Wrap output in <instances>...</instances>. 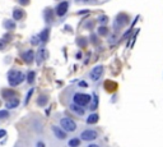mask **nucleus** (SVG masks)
Returning <instances> with one entry per match:
<instances>
[{
	"label": "nucleus",
	"mask_w": 163,
	"mask_h": 147,
	"mask_svg": "<svg viewBox=\"0 0 163 147\" xmlns=\"http://www.w3.org/2000/svg\"><path fill=\"white\" fill-rule=\"evenodd\" d=\"M60 125L65 132H74L76 129V123L72 118H68V116L60 119Z\"/></svg>",
	"instance_id": "nucleus-1"
},
{
	"label": "nucleus",
	"mask_w": 163,
	"mask_h": 147,
	"mask_svg": "<svg viewBox=\"0 0 163 147\" xmlns=\"http://www.w3.org/2000/svg\"><path fill=\"white\" fill-rule=\"evenodd\" d=\"M91 101V96L87 93H75L74 95V102L80 106H84Z\"/></svg>",
	"instance_id": "nucleus-2"
},
{
	"label": "nucleus",
	"mask_w": 163,
	"mask_h": 147,
	"mask_svg": "<svg viewBox=\"0 0 163 147\" xmlns=\"http://www.w3.org/2000/svg\"><path fill=\"white\" fill-rule=\"evenodd\" d=\"M102 73H103V67L102 65L94 67L91 72V79L92 81H97V79H100V77L102 76Z\"/></svg>",
	"instance_id": "nucleus-4"
},
{
	"label": "nucleus",
	"mask_w": 163,
	"mask_h": 147,
	"mask_svg": "<svg viewBox=\"0 0 163 147\" xmlns=\"http://www.w3.org/2000/svg\"><path fill=\"white\" fill-rule=\"evenodd\" d=\"M68 7H69V5H68V1L61 3L59 7H57V14H59V16H64L68 10Z\"/></svg>",
	"instance_id": "nucleus-7"
},
{
	"label": "nucleus",
	"mask_w": 163,
	"mask_h": 147,
	"mask_svg": "<svg viewBox=\"0 0 163 147\" xmlns=\"http://www.w3.org/2000/svg\"><path fill=\"white\" fill-rule=\"evenodd\" d=\"M106 32H107L106 28H101V30H100V33H106Z\"/></svg>",
	"instance_id": "nucleus-13"
},
{
	"label": "nucleus",
	"mask_w": 163,
	"mask_h": 147,
	"mask_svg": "<svg viewBox=\"0 0 163 147\" xmlns=\"http://www.w3.org/2000/svg\"><path fill=\"white\" fill-rule=\"evenodd\" d=\"M70 110L76 113L78 115H83V114H84V109H83L80 105H78V104H73V105H70Z\"/></svg>",
	"instance_id": "nucleus-6"
},
{
	"label": "nucleus",
	"mask_w": 163,
	"mask_h": 147,
	"mask_svg": "<svg viewBox=\"0 0 163 147\" xmlns=\"http://www.w3.org/2000/svg\"><path fill=\"white\" fill-rule=\"evenodd\" d=\"M97 122H98V114H92V115H89V118L87 119L88 124H93V123H97Z\"/></svg>",
	"instance_id": "nucleus-8"
},
{
	"label": "nucleus",
	"mask_w": 163,
	"mask_h": 147,
	"mask_svg": "<svg viewBox=\"0 0 163 147\" xmlns=\"http://www.w3.org/2000/svg\"><path fill=\"white\" fill-rule=\"evenodd\" d=\"M79 143H80V141H79L78 138L69 141V145H70V146H79Z\"/></svg>",
	"instance_id": "nucleus-10"
},
{
	"label": "nucleus",
	"mask_w": 163,
	"mask_h": 147,
	"mask_svg": "<svg viewBox=\"0 0 163 147\" xmlns=\"http://www.w3.org/2000/svg\"><path fill=\"white\" fill-rule=\"evenodd\" d=\"M52 132H54V134H55V136H56L59 139H64V138L66 137L65 131H64L61 127H57V125H52Z\"/></svg>",
	"instance_id": "nucleus-5"
},
{
	"label": "nucleus",
	"mask_w": 163,
	"mask_h": 147,
	"mask_svg": "<svg viewBox=\"0 0 163 147\" xmlns=\"http://www.w3.org/2000/svg\"><path fill=\"white\" fill-rule=\"evenodd\" d=\"M80 137L83 139H85V141H92V139H96L97 137H98V133L96 131H92V129H87V131H84L83 133L80 134Z\"/></svg>",
	"instance_id": "nucleus-3"
},
{
	"label": "nucleus",
	"mask_w": 163,
	"mask_h": 147,
	"mask_svg": "<svg viewBox=\"0 0 163 147\" xmlns=\"http://www.w3.org/2000/svg\"><path fill=\"white\" fill-rule=\"evenodd\" d=\"M76 1H82V3H89V4H92V3H93V4H97V0H76Z\"/></svg>",
	"instance_id": "nucleus-11"
},
{
	"label": "nucleus",
	"mask_w": 163,
	"mask_h": 147,
	"mask_svg": "<svg viewBox=\"0 0 163 147\" xmlns=\"http://www.w3.org/2000/svg\"><path fill=\"white\" fill-rule=\"evenodd\" d=\"M79 86H80V87H87V83H85V82H79Z\"/></svg>",
	"instance_id": "nucleus-12"
},
{
	"label": "nucleus",
	"mask_w": 163,
	"mask_h": 147,
	"mask_svg": "<svg viewBox=\"0 0 163 147\" xmlns=\"http://www.w3.org/2000/svg\"><path fill=\"white\" fill-rule=\"evenodd\" d=\"M97 106H98V96L97 95H94L93 96V104H92V106H91V109H97Z\"/></svg>",
	"instance_id": "nucleus-9"
}]
</instances>
